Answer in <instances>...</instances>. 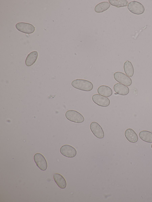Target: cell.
Returning <instances> with one entry per match:
<instances>
[{
  "label": "cell",
  "mask_w": 152,
  "mask_h": 202,
  "mask_svg": "<svg viewBox=\"0 0 152 202\" xmlns=\"http://www.w3.org/2000/svg\"><path fill=\"white\" fill-rule=\"evenodd\" d=\"M53 179L57 185L61 189H64L66 187V183L64 177L58 173L54 174Z\"/></svg>",
  "instance_id": "cell-13"
},
{
  "label": "cell",
  "mask_w": 152,
  "mask_h": 202,
  "mask_svg": "<svg viewBox=\"0 0 152 202\" xmlns=\"http://www.w3.org/2000/svg\"><path fill=\"white\" fill-rule=\"evenodd\" d=\"M113 76L117 81L126 86H129L132 84L131 79L122 72H116L114 73Z\"/></svg>",
  "instance_id": "cell-4"
},
{
  "label": "cell",
  "mask_w": 152,
  "mask_h": 202,
  "mask_svg": "<svg viewBox=\"0 0 152 202\" xmlns=\"http://www.w3.org/2000/svg\"><path fill=\"white\" fill-rule=\"evenodd\" d=\"M127 8L132 13L138 15L142 14L145 10L144 6L141 3L135 1L129 2Z\"/></svg>",
  "instance_id": "cell-3"
},
{
  "label": "cell",
  "mask_w": 152,
  "mask_h": 202,
  "mask_svg": "<svg viewBox=\"0 0 152 202\" xmlns=\"http://www.w3.org/2000/svg\"><path fill=\"white\" fill-rule=\"evenodd\" d=\"M113 89L117 94L121 95H126L129 92V89L127 86L119 83L114 84Z\"/></svg>",
  "instance_id": "cell-10"
},
{
  "label": "cell",
  "mask_w": 152,
  "mask_h": 202,
  "mask_svg": "<svg viewBox=\"0 0 152 202\" xmlns=\"http://www.w3.org/2000/svg\"><path fill=\"white\" fill-rule=\"evenodd\" d=\"M15 27L18 31L25 33H31L35 30V27L33 25L24 22L18 23L16 24Z\"/></svg>",
  "instance_id": "cell-7"
},
{
  "label": "cell",
  "mask_w": 152,
  "mask_h": 202,
  "mask_svg": "<svg viewBox=\"0 0 152 202\" xmlns=\"http://www.w3.org/2000/svg\"><path fill=\"white\" fill-rule=\"evenodd\" d=\"M124 69L126 74L129 77H132L134 74V69L131 62L128 60L125 61L124 64Z\"/></svg>",
  "instance_id": "cell-16"
},
{
  "label": "cell",
  "mask_w": 152,
  "mask_h": 202,
  "mask_svg": "<svg viewBox=\"0 0 152 202\" xmlns=\"http://www.w3.org/2000/svg\"><path fill=\"white\" fill-rule=\"evenodd\" d=\"M125 136L127 140L130 142L134 143L138 140V136L133 129L128 128L125 132Z\"/></svg>",
  "instance_id": "cell-11"
},
{
  "label": "cell",
  "mask_w": 152,
  "mask_h": 202,
  "mask_svg": "<svg viewBox=\"0 0 152 202\" xmlns=\"http://www.w3.org/2000/svg\"><path fill=\"white\" fill-rule=\"evenodd\" d=\"M151 148H152V144L151 145Z\"/></svg>",
  "instance_id": "cell-19"
},
{
  "label": "cell",
  "mask_w": 152,
  "mask_h": 202,
  "mask_svg": "<svg viewBox=\"0 0 152 202\" xmlns=\"http://www.w3.org/2000/svg\"><path fill=\"white\" fill-rule=\"evenodd\" d=\"M98 93L105 97H109L113 94L111 89L109 86L106 85H101L98 88L97 90Z\"/></svg>",
  "instance_id": "cell-12"
},
{
  "label": "cell",
  "mask_w": 152,
  "mask_h": 202,
  "mask_svg": "<svg viewBox=\"0 0 152 202\" xmlns=\"http://www.w3.org/2000/svg\"><path fill=\"white\" fill-rule=\"evenodd\" d=\"M34 159L38 167L42 171H45L47 168L46 161L44 156L39 153H36L34 155Z\"/></svg>",
  "instance_id": "cell-9"
},
{
  "label": "cell",
  "mask_w": 152,
  "mask_h": 202,
  "mask_svg": "<svg viewBox=\"0 0 152 202\" xmlns=\"http://www.w3.org/2000/svg\"><path fill=\"white\" fill-rule=\"evenodd\" d=\"M110 4L107 1L101 2L96 5L95 8L94 10L97 13L102 12L107 10L110 7Z\"/></svg>",
  "instance_id": "cell-17"
},
{
  "label": "cell",
  "mask_w": 152,
  "mask_h": 202,
  "mask_svg": "<svg viewBox=\"0 0 152 202\" xmlns=\"http://www.w3.org/2000/svg\"><path fill=\"white\" fill-rule=\"evenodd\" d=\"M71 84L74 88L85 91H91L93 88V84L91 82L83 79L74 80L72 81Z\"/></svg>",
  "instance_id": "cell-1"
},
{
  "label": "cell",
  "mask_w": 152,
  "mask_h": 202,
  "mask_svg": "<svg viewBox=\"0 0 152 202\" xmlns=\"http://www.w3.org/2000/svg\"><path fill=\"white\" fill-rule=\"evenodd\" d=\"M38 56V52L34 51L29 54L25 60V64L27 66L32 65L36 61Z\"/></svg>",
  "instance_id": "cell-14"
},
{
  "label": "cell",
  "mask_w": 152,
  "mask_h": 202,
  "mask_svg": "<svg viewBox=\"0 0 152 202\" xmlns=\"http://www.w3.org/2000/svg\"><path fill=\"white\" fill-rule=\"evenodd\" d=\"M140 139L142 141L148 143L152 142V132L146 130L140 132L139 134Z\"/></svg>",
  "instance_id": "cell-15"
},
{
  "label": "cell",
  "mask_w": 152,
  "mask_h": 202,
  "mask_svg": "<svg viewBox=\"0 0 152 202\" xmlns=\"http://www.w3.org/2000/svg\"><path fill=\"white\" fill-rule=\"evenodd\" d=\"M90 128L92 132L96 137L102 139L104 137L103 130L98 123L96 122H91L90 124Z\"/></svg>",
  "instance_id": "cell-8"
},
{
  "label": "cell",
  "mask_w": 152,
  "mask_h": 202,
  "mask_svg": "<svg viewBox=\"0 0 152 202\" xmlns=\"http://www.w3.org/2000/svg\"><path fill=\"white\" fill-rule=\"evenodd\" d=\"M108 1L110 4L117 7L127 6L129 4L126 0H109Z\"/></svg>",
  "instance_id": "cell-18"
},
{
  "label": "cell",
  "mask_w": 152,
  "mask_h": 202,
  "mask_svg": "<svg viewBox=\"0 0 152 202\" xmlns=\"http://www.w3.org/2000/svg\"><path fill=\"white\" fill-rule=\"evenodd\" d=\"M60 152L63 156L69 158H72L76 155L77 151L72 146L68 145L62 146L60 149Z\"/></svg>",
  "instance_id": "cell-5"
},
{
  "label": "cell",
  "mask_w": 152,
  "mask_h": 202,
  "mask_svg": "<svg viewBox=\"0 0 152 202\" xmlns=\"http://www.w3.org/2000/svg\"><path fill=\"white\" fill-rule=\"evenodd\" d=\"M65 116L67 119L75 123H82L84 121V118L81 114L73 110L67 111L65 113Z\"/></svg>",
  "instance_id": "cell-2"
},
{
  "label": "cell",
  "mask_w": 152,
  "mask_h": 202,
  "mask_svg": "<svg viewBox=\"0 0 152 202\" xmlns=\"http://www.w3.org/2000/svg\"><path fill=\"white\" fill-rule=\"evenodd\" d=\"M92 99L94 103L102 107H107L109 105L110 103V100L108 98L98 94L93 95Z\"/></svg>",
  "instance_id": "cell-6"
}]
</instances>
